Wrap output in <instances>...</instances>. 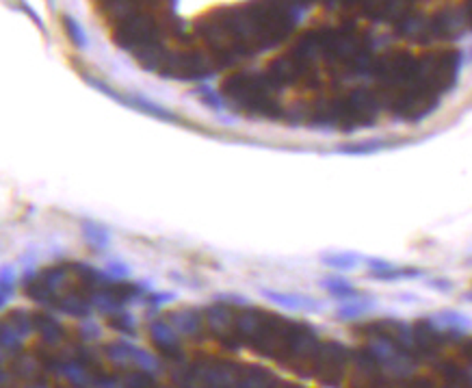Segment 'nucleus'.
Segmentation results:
<instances>
[{"label": "nucleus", "mask_w": 472, "mask_h": 388, "mask_svg": "<svg viewBox=\"0 0 472 388\" xmlns=\"http://www.w3.org/2000/svg\"><path fill=\"white\" fill-rule=\"evenodd\" d=\"M33 325H35V330L41 334L46 345H57L59 340L66 336V330H63V325L55 317L46 315V313H35L33 315Z\"/></svg>", "instance_id": "obj_9"}, {"label": "nucleus", "mask_w": 472, "mask_h": 388, "mask_svg": "<svg viewBox=\"0 0 472 388\" xmlns=\"http://www.w3.org/2000/svg\"><path fill=\"white\" fill-rule=\"evenodd\" d=\"M121 104L126 108H132V111H139V113H146L150 117H156L161 122H167V124H184L182 117L174 111H169V108L156 104L154 100H150L148 96L144 94H124V100Z\"/></svg>", "instance_id": "obj_3"}, {"label": "nucleus", "mask_w": 472, "mask_h": 388, "mask_svg": "<svg viewBox=\"0 0 472 388\" xmlns=\"http://www.w3.org/2000/svg\"><path fill=\"white\" fill-rule=\"evenodd\" d=\"M132 362L141 371H148V374H156V371L161 369V362H159V358H156L154 353H150L144 347H137V345H132Z\"/></svg>", "instance_id": "obj_23"}, {"label": "nucleus", "mask_w": 472, "mask_h": 388, "mask_svg": "<svg viewBox=\"0 0 472 388\" xmlns=\"http://www.w3.org/2000/svg\"><path fill=\"white\" fill-rule=\"evenodd\" d=\"M464 300H466V302H472V291H470V293H466V295H464Z\"/></svg>", "instance_id": "obj_38"}, {"label": "nucleus", "mask_w": 472, "mask_h": 388, "mask_svg": "<svg viewBox=\"0 0 472 388\" xmlns=\"http://www.w3.org/2000/svg\"><path fill=\"white\" fill-rule=\"evenodd\" d=\"M429 287L433 291H440V293H451L453 291V282L446 280V278H431L429 280Z\"/></svg>", "instance_id": "obj_35"}, {"label": "nucleus", "mask_w": 472, "mask_h": 388, "mask_svg": "<svg viewBox=\"0 0 472 388\" xmlns=\"http://www.w3.org/2000/svg\"><path fill=\"white\" fill-rule=\"evenodd\" d=\"M260 295L271 304L282 306L286 310H308V313H321L323 310V302L308 298V295H302V293H279L273 289H260Z\"/></svg>", "instance_id": "obj_2"}, {"label": "nucleus", "mask_w": 472, "mask_h": 388, "mask_svg": "<svg viewBox=\"0 0 472 388\" xmlns=\"http://www.w3.org/2000/svg\"><path fill=\"white\" fill-rule=\"evenodd\" d=\"M0 343H3V349L5 351H11L13 356L20 353L22 351V345H24L22 343V336L15 332L7 321L3 323V340H0Z\"/></svg>", "instance_id": "obj_27"}, {"label": "nucleus", "mask_w": 472, "mask_h": 388, "mask_svg": "<svg viewBox=\"0 0 472 388\" xmlns=\"http://www.w3.org/2000/svg\"><path fill=\"white\" fill-rule=\"evenodd\" d=\"M108 323H111L113 330H117L124 336H130V338L137 336V319H135V315L128 313V310H124V313L111 317V321H108Z\"/></svg>", "instance_id": "obj_24"}, {"label": "nucleus", "mask_w": 472, "mask_h": 388, "mask_svg": "<svg viewBox=\"0 0 472 388\" xmlns=\"http://www.w3.org/2000/svg\"><path fill=\"white\" fill-rule=\"evenodd\" d=\"M35 374H37V365L30 356H20V358L13 360V376L30 380V378H35Z\"/></svg>", "instance_id": "obj_30"}, {"label": "nucleus", "mask_w": 472, "mask_h": 388, "mask_svg": "<svg viewBox=\"0 0 472 388\" xmlns=\"http://www.w3.org/2000/svg\"><path fill=\"white\" fill-rule=\"evenodd\" d=\"M7 323L22 338L28 336L30 332H33V328H35V325H33V315H30L28 310H13V313L9 315V319H7Z\"/></svg>", "instance_id": "obj_22"}, {"label": "nucleus", "mask_w": 472, "mask_h": 388, "mask_svg": "<svg viewBox=\"0 0 472 388\" xmlns=\"http://www.w3.org/2000/svg\"><path fill=\"white\" fill-rule=\"evenodd\" d=\"M176 300H178V295L174 291H154L152 295H148V298H146V304H148L146 315L152 317V315L159 313V310L165 304H171V302H176Z\"/></svg>", "instance_id": "obj_25"}, {"label": "nucleus", "mask_w": 472, "mask_h": 388, "mask_svg": "<svg viewBox=\"0 0 472 388\" xmlns=\"http://www.w3.org/2000/svg\"><path fill=\"white\" fill-rule=\"evenodd\" d=\"M375 308V300L371 298H360V300H349V302H342L338 308H336V317L340 321H353V319H360L364 317L366 313H371V310Z\"/></svg>", "instance_id": "obj_14"}, {"label": "nucleus", "mask_w": 472, "mask_h": 388, "mask_svg": "<svg viewBox=\"0 0 472 388\" xmlns=\"http://www.w3.org/2000/svg\"><path fill=\"white\" fill-rule=\"evenodd\" d=\"M18 7L26 11V15H28V18H30V20H33V22H35V24L39 26V30H41V33H43V35H48V30H46V24H43V20H41V15H39V13H37V11L33 9V7H30L28 3H20Z\"/></svg>", "instance_id": "obj_33"}, {"label": "nucleus", "mask_w": 472, "mask_h": 388, "mask_svg": "<svg viewBox=\"0 0 472 388\" xmlns=\"http://www.w3.org/2000/svg\"><path fill=\"white\" fill-rule=\"evenodd\" d=\"M195 96H199V100L206 104L208 108H213V111H217V113H224L226 111V102H224V98L219 96V91L215 89V87H210V85H199L195 91H193Z\"/></svg>", "instance_id": "obj_21"}, {"label": "nucleus", "mask_w": 472, "mask_h": 388, "mask_svg": "<svg viewBox=\"0 0 472 388\" xmlns=\"http://www.w3.org/2000/svg\"><path fill=\"white\" fill-rule=\"evenodd\" d=\"M392 146H395V144L388 142V139L373 137V139H364V142H355V144L338 146L336 152H340V154H351V157H364V154H375V152H382V150L392 148Z\"/></svg>", "instance_id": "obj_11"}, {"label": "nucleus", "mask_w": 472, "mask_h": 388, "mask_svg": "<svg viewBox=\"0 0 472 388\" xmlns=\"http://www.w3.org/2000/svg\"><path fill=\"white\" fill-rule=\"evenodd\" d=\"M201 310L197 308H180V310H174V313L169 315V325L174 328L178 334H184V336H195L199 330H201Z\"/></svg>", "instance_id": "obj_6"}, {"label": "nucleus", "mask_w": 472, "mask_h": 388, "mask_svg": "<svg viewBox=\"0 0 472 388\" xmlns=\"http://www.w3.org/2000/svg\"><path fill=\"white\" fill-rule=\"evenodd\" d=\"M349 360V349L340 343H323L314 356L310 374L314 378H319L325 386H340V380L344 378V367Z\"/></svg>", "instance_id": "obj_1"}, {"label": "nucleus", "mask_w": 472, "mask_h": 388, "mask_svg": "<svg viewBox=\"0 0 472 388\" xmlns=\"http://www.w3.org/2000/svg\"><path fill=\"white\" fill-rule=\"evenodd\" d=\"M217 300H222V302H232V304H245V306H249V300L245 298V295H241V293H219L217 295Z\"/></svg>", "instance_id": "obj_34"}, {"label": "nucleus", "mask_w": 472, "mask_h": 388, "mask_svg": "<svg viewBox=\"0 0 472 388\" xmlns=\"http://www.w3.org/2000/svg\"><path fill=\"white\" fill-rule=\"evenodd\" d=\"M321 262L325 267L336 269V271H351L360 265V262H364V258L355 252H338V254H323Z\"/></svg>", "instance_id": "obj_15"}, {"label": "nucleus", "mask_w": 472, "mask_h": 388, "mask_svg": "<svg viewBox=\"0 0 472 388\" xmlns=\"http://www.w3.org/2000/svg\"><path fill=\"white\" fill-rule=\"evenodd\" d=\"M93 388H124V382L106 374V371H98V374H93Z\"/></svg>", "instance_id": "obj_31"}, {"label": "nucleus", "mask_w": 472, "mask_h": 388, "mask_svg": "<svg viewBox=\"0 0 472 388\" xmlns=\"http://www.w3.org/2000/svg\"><path fill=\"white\" fill-rule=\"evenodd\" d=\"M466 13H468V30L472 33V3L468 5V11H466Z\"/></svg>", "instance_id": "obj_37"}, {"label": "nucleus", "mask_w": 472, "mask_h": 388, "mask_svg": "<svg viewBox=\"0 0 472 388\" xmlns=\"http://www.w3.org/2000/svg\"><path fill=\"white\" fill-rule=\"evenodd\" d=\"M429 321L444 334L460 336V334L472 330V317H468L464 313H458V310H440V313L429 317Z\"/></svg>", "instance_id": "obj_5"}, {"label": "nucleus", "mask_w": 472, "mask_h": 388, "mask_svg": "<svg viewBox=\"0 0 472 388\" xmlns=\"http://www.w3.org/2000/svg\"><path fill=\"white\" fill-rule=\"evenodd\" d=\"M70 269L68 267H50V269H46V271H39V278L37 280L43 284V287H48L50 291L57 293V289L66 282V278H68Z\"/></svg>", "instance_id": "obj_26"}, {"label": "nucleus", "mask_w": 472, "mask_h": 388, "mask_svg": "<svg viewBox=\"0 0 472 388\" xmlns=\"http://www.w3.org/2000/svg\"><path fill=\"white\" fill-rule=\"evenodd\" d=\"M91 304H93V308L98 310L100 315H104V317H115V315H119V313H124L126 310V304H121L119 300H117V295L113 293V289H111V284H104L100 291H96L91 295Z\"/></svg>", "instance_id": "obj_7"}, {"label": "nucleus", "mask_w": 472, "mask_h": 388, "mask_svg": "<svg viewBox=\"0 0 472 388\" xmlns=\"http://www.w3.org/2000/svg\"><path fill=\"white\" fill-rule=\"evenodd\" d=\"M321 289H325L332 298L336 300H360L364 298V293H360L349 280H344V278H338V275H329V278H323L321 280Z\"/></svg>", "instance_id": "obj_10"}, {"label": "nucleus", "mask_w": 472, "mask_h": 388, "mask_svg": "<svg viewBox=\"0 0 472 388\" xmlns=\"http://www.w3.org/2000/svg\"><path fill=\"white\" fill-rule=\"evenodd\" d=\"M156 378L150 376L148 371H139V374H128L124 378V388H156Z\"/></svg>", "instance_id": "obj_29"}, {"label": "nucleus", "mask_w": 472, "mask_h": 388, "mask_svg": "<svg viewBox=\"0 0 472 388\" xmlns=\"http://www.w3.org/2000/svg\"><path fill=\"white\" fill-rule=\"evenodd\" d=\"M106 358L111 360L115 367L126 369L132 362V343H128V340H117V343L108 345L106 347Z\"/></svg>", "instance_id": "obj_19"}, {"label": "nucleus", "mask_w": 472, "mask_h": 388, "mask_svg": "<svg viewBox=\"0 0 472 388\" xmlns=\"http://www.w3.org/2000/svg\"><path fill=\"white\" fill-rule=\"evenodd\" d=\"M81 228H83V237H85L87 245L93 252H106L108 250V245H111V235H108V230L100 222L83 220Z\"/></svg>", "instance_id": "obj_8"}, {"label": "nucleus", "mask_w": 472, "mask_h": 388, "mask_svg": "<svg viewBox=\"0 0 472 388\" xmlns=\"http://www.w3.org/2000/svg\"><path fill=\"white\" fill-rule=\"evenodd\" d=\"M277 380L273 378L271 371H266L262 367H245L243 378L236 388H273Z\"/></svg>", "instance_id": "obj_13"}, {"label": "nucleus", "mask_w": 472, "mask_h": 388, "mask_svg": "<svg viewBox=\"0 0 472 388\" xmlns=\"http://www.w3.org/2000/svg\"><path fill=\"white\" fill-rule=\"evenodd\" d=\"M81 336L85 338V343H89V340H96V338H100L102 336V330H100V325L96 323V321H91V319H85L83 323H81Z\"/></svg>", "instance_id": "obj_32"}, {"label": "nucleus", "mask_w": 472, "mask_h": 388, "mask_svg": "<svg viewBox=\"0 0 472 388\" xmlns=\"http://www.w3.org/2000/svg\"><path fill=\"white\" fill-rule=\"evenodd\" d=\"M104 269H106L108 275H111V280H113V282H124V280H128V278L132 275L130 265H126V262L119 260V258L108 260Z\"/></svg>", "instance_id": "obj_28"}, {"label": "nucleus", "mask_w": 472, "mask_h": 388, "mask_svg": "<svg viewBox=\"0 0 472 388\" xmlns=\"http://www.w3.org/2000/svg\"><path fill=\"white\" fill-rule=\"evenodd\" d=\"M15 280H18V273H15V267L5 262L3 269H0V306L7 308L11 295L15 293Z\"/></svg>", "instance_id": "obj_20"}, {"label": "nucleus", "mask_w": 472, "mask_h": 388, "mask_svg": "<svg viewBox=\"0 0 472 388\" xmlns=\"http://www.w3.org/2000/svg\"><path fill=\"white\" fill-rule=\"evenodd\" d=\"M91 308L93 304L85 298H81V295H76V293H70L66 295V298H61L59 300V308L63 315H68V317H76V319H89L91 315Z\"/></svg>", "instance_id": "obj_12"}, {"label": "nucleus", "mask_w": 472, "mask_h": 388, "mask_svg": "<svg viewBox=\"0 0 472 388\" xmlns=\"http://www.w3.org/2000/svg\"><path fill=\"white\" fill-rule=\"evenodd\" d=\"M61 374L66 376L76 388H91V386H93V376L89 374V371H87L81 362H76V360L63 362Z\"/></svg>", "instance_id": "obj_17"}, {"label": "nucleus", "mask_w": 472, "mask_h": 388, "mask_svg": "<svg viewBox=\"0 0 472 388\" xmlns=\"http://www.w3.org/2000/svg\"><path fill=\"white\" fill-rule=\"evenodd\" d=\"M63 26H66V33H68V37L72 39V43H74V48H76V50H87V48H89V37H87V33H85L83 24L78 22V20L74 18V15H70V13L63 15Z\"/></svg>", "instance_id": "obj_18"}, {"label": "nucleus", "mask_w": 472, "mask_h": 388, "mask_svg": "<svg viewBox=\"0 0 472 388\" xmlns=\"http://www.w3.org/2000/svg\"><path fill=\"white\" fill-rule=\"evenodd\" d=\"M24 388H50L46 382H35V384H26Z\"/></svg>", "instance_id": "obj_36"}, {"label": "nucleus", "mask_w": 472, "mask_h": 388, "mask_svg": "<svg viewBox=\"0 0 472 388\" xmlns=\"http://www.w3.org/2000/svg\"><path fill=\"white\" fill-rule=\"evenodd\" d=\"M150 334H152L154 345L159 347L165 356H169V358H176L178 360L180 356H182L178 334H176V330L171 328L169 323H165V321H152L150 323Z\"/></svg>", "instance_id": "obj_4"}, {"label": "nucleus", "mask_w": 472, "mask_h": 388, "mask_svg": "<svg viewBox=\"0 0 472 388\" xmlns=\"http://www.w3.org/2000/svg\"><path fill=\"white\" fill-rule=\"evenodd\" d=\"M422 275H424L422 269H416V267H397V265H392L388 271H382V273H368V278H373V280H382V282L418 280V278H422Z\"/></svg>", "instance_id": "obj_16"}]
</instances>
